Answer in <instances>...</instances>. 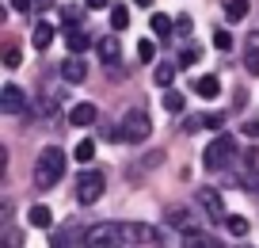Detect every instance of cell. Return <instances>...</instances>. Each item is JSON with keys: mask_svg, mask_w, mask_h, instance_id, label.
Returning <instances> with one entry per match:
<instances>
[{"mask_svg": "<svg viewBox=\"0 0 259 248\" xmlns=\"http://www.w3.org/2000/svg\"><path fill=\"white\" fill-rule=\"evenodd\" d=\"M61 176H65V153L57 145H46L38 153V160H34V187L50 191L54 184H61Z\"/></svg>", "mask_w": 259, "mask_h": 248, "instance_id": "1", "label": "cell"}, {"mask_svg": "<svg viewBox=\"0 0 259 248\" xmlns=\"http://www.w3.org/2000/svg\"><path fill=\"white\" fill-rule=\"evenodd\" d=\"M236 137L233 134H218L210 145H206V153H202V168L206 172H225L229 164H236Z\"/></svg>", "mask_w": 259, "mask_h": 248, "instance_id": "2", "label": "cell"}, {"mask_svg": "<svg viewBox=\"0 0 259 248\" xmlns=\"http://www.w3.org/2000/svg\"><path fill=\"white\" fill-rule=\"evenodd\" d=\"M149 134H153V119H149V111L134 107V111H126V115H122V141L141 145Z\"/></svg>", "mask_w": 259, "mask_h": 248, "instance_id": "3", "label": "cell"}, {"mask_svg": "<svg viewBox=\"0 0 259 248\" xmlns=\"http://www.w3.org/2000/svg\"><path fill=\"white\" fill-rule=\"evenodd\" d=\"M122 244H126L122 240V225H114V222H99L84 233V248H122Z\"/></svg>", "mask_w": 259, "mask_h": 248, "instance_id": "4", "label": "cell"}, {"mask_svg": "<svg viewBox=\"0 0 259 248\" xmlns=\"http://www.w3.org/2000/svg\"><path fill=\"white\" fill-rule=\"evenodd\" d=\"M103 187H107L103 172H99V168H84L80 176H76V199H80L84 206H92V202L103 199Z\"/></svg>", "mask_w": 259, "mask_h": 248, "instance_id": "5", "label": "cell"}, {"mask_svg": "<svg viewBox=\"0 0 259 248\" xmlns=\"http://www.w3.org/2000/svg\"><path fill=\"white\" fill-rule=\"evenodd\" d=\"M122 240H126V244H138V248H145V244L164 248L160 233H156L153 225H145V222H122Z\"/></svg>", "mask_w": 259, "mask_h": 248, "instance_id": "6", "label": "cell"}, {"mask_svg": "<svg viewBox=\"0 0 259 248\" xmlns=\"http://www.w3.org/2000/svg\"><path fill=\"white\" fill-rule=\"evenodd\" d=\"M0 111L4 115H23L27 111V92L19 84H4L0 88Z\"/></svg>", "mask_w": 259, "mask_h": 248, "instance_id": "7", "label": "cell"}, {"mask_svg": "<svg viewBox=\"0 0 259 248\" xmlns=\"http://www.w3.org/2000/svg\"><path fill=\"white\" fill-rule=\"evenodd\" d=\"M198 206H202L206 214L213 218V222H225V218H229V210H225V199H221V195L213 191V187H202V191H198Z\"/></svg>", "mask_w": 259, "mask_h": 248, "instance_id": "8", "label": "cell"}, {"mask_svg": "<svg viewBox=\"0 0 259 248\" xmlns=\"http://www.w3.org/2000/svg\"><path fill=\"white\" fill-rule=\"evenodd\" d=\"M244 65H248L251 77H259V31L244 34Z\"/></svg>", "mask_w": 259, "mask_h": 248, "instance_id": "9", "label": "cell"}, {"mask_svg": "<svg viewBox=\"0 0 259 248\" xmlns=\"http://www.w3.org/2000/svg\"><path fill=\"white\" fill-rule=\"evenodd\" d=\"M84 77H88V65L80 61V54H73L69 61H61V80H69V84H80Z\"/></svg>", "mask_w": 259, "mask_h": 248, "instance_id": "10", "label": "cell"}, {"mask_svg": "<svg viewBox=\"0 0 259 248\" xmlns=\"http://www.w3.org/2000/svg\"><path fill=\"white\" fill-rule=\"evenodd\" d=\"M96 50H99V57H103L107 65H114L122 57V42H118V34H107V39H99L96 42Z\"/></svg>", "mask_w": 259, "mask_h": 248, "instance_id": "11", "label": "cell"}, {"mask_svg": "<svg viewBox=\"0 0 259 248\" xmlns=\"http://www.w3.org/2000/svg\"><path fill=\"white\" fill-rule=\"evenodd\" d=\"M96 119H99L96 103H73V111H69V122H73V126H92Z\"/></svg>", "mask_w": 259, "mask_h": 248, "instance_id": "12", "label": "cell"}, {"mask_svg": "<svg viewBox=\"0 0 259 248\" xmlns=\"http://www.w3.org/2000/svg\"><path fill=\"white\" fill-rule=\"evenodd\" d=\"M194 92H198L202 99H218L221 96V80L218 77H198L194 80Z\"/></svg>", "mask_w": 259, "mask_h": 248, "instance_id": "13", "label": "cell"}, {"mask_svg": "<svg viewBox=\"0 0 259 248\" xmlns=\"http://www.w3.org/2000/svg\"><path fill=\"white\" fill-rule=\"evenodd\" d=\"M65 42H69V50H73V54H84V50L92 46V34L80 31V27H73V31H65Z\"/></svg>", "mask_w": 259, "mask_h": 248, "instance_id": "14", "label": "cell"}, {"mask_svg": "<svg viewBox=\"0 0 259 248\" xmlns=\"http://www.w3.org/2000/svg\"><path fill=\"white\" fill-rule=\"evenodd\" d=\"M31 42H34V50H50V42H54V27H50L46 19H38V23H34Z\"/></svg>", "mask_w": 259, "mask_h": 248, "instance_id": "15", "label": "cell"}, {"mask_svg": "<svg viewBox=\"0 0 259 248\" xmlns=\"http://www.w3.org/2000/svg\"><path fill=\"white\" fill-rule=\"evenodd\" d=\"M176 73H179V61H164V65H156V69H153V80L160 84V88H171Z\"/></svg>", "mask_w": 259, "mask_h": 248, "instance_id": "16", "label": "cell"}, {"mask_svg": "<svg viewBox=\"0 0 259 248\" xmlns=\"http://www.w3.org/2000/svg\"><path fill=\"white\" fill-rule=\"evenodd\" d=\"M248 12H251L248 0H225V19H229V23H240Z\"/></svg>", "mask_w": 259, "mask_h": 248, "instance_id": "17", "label": "cell"}, {"mask_svg": "<svg viewBox=\"0 0 259 248\" xmlns=\"http://www.w3.org/2000/svg\"><path fill=\"white\" fill-rule=\"evenodd\" d=\"M168 225H176V229H183V233H191L194 229V218H191V210H168Z\"/></svg>", "mask_w": 259, "mask_h": 248, "instance_id": "18", "label": "cell"}, {"mask_svg": "<svg viewBox=\"0 0 259 248\" xmlns=\"http://www.w3.org/2000/svg\"><path fill=\"white\" fill-rule=\"evenodd\" d=\"M149 27H153V31L160 34V39H168V34H171V27H176V19H171V16H164V12H153Z\"/></svg>", "mask_w": 259, "mask_h": 248, "instance_id": "19", "label": "cell"}, {"mask_svg": "<svg viewBox=\"0 0 259 248\" xmlns=\"http://www.w3.org/2000/svg\"><path fill=\"white\" fill-rule=\"evenodd\" d=\"M50 222H54V214H50V206H31V225L34 229H50Z\"/></svg>", "mask_w": 259, "mask_h": 248, "instance_id": "20", "label": "cell"}, {"mask_svg": "<svg viewBox=\"0 0 259 248\" xmlns=\"http://www.w3.org/2000/svg\"><path fill=\"white\" fill-rule=\"evenodd\" d=\"M187 107V99H183V92H171V88H164V111H171V115H179Z\"/></svg>", "mask_w": 259, "mask_h": 248, "instance_id": "21", "label": "cell"}, {"mask_svg": "<svg viewBox=\"0 0 259 248\" xmlns=\"http://www.w3.org/2000/svg\"><path fill=\"white\" fill-rule=\"evenodd\" d=\"M225 225H229V233H233V237H248V229H251V222H248V218H240V214H229Z\"/></svg>", "mask_w": 259, "mask_h": 248, "instance_id": "22", "label": "cell"}, {"mask_svg": "<svg viewBox=\"0 0 259 248\" xmlns=\"http://www.w3.org/2000/svg\"><path fill=\"white\" fill-rule=\"evenodd\" d=\"M111 27H114V31H126V27H130V8L114 4V8H111Z\"/></svg>", "mask_w": 259, "mask_h": 248, "instance_id": "23", "label": "cell"}, {"mask_svg": "<svg viewBox=\"0 0 259 248\" xmlns=\"http://www.w3.org/2000/svg\"><path fill=\"white\" fill-rule=\"evenodd\" d=\"M76 160H80V164H92V157H96V141H92V137H84L80 145H76V153H73Z\"/></svg>", "mask_w": 259, "mask_h": 248, "instance_id": "24", "label": "cell"}, {"mask_svg": "<svg viewBox=\"0 0 259 248\" xmlns=\"http://www.w3.org/2000/svg\"><path fill=\"white\" fill-rule=\"evenodd\" d=\"M206 240H210V237H206L202 229H191V233H183V244H179V248H206Z\"/></svg>", "mask_w": 259, "mask_h": 248, "instance_id": "25", "label": "cell"}, {"mask_svg": "<svg viewBox=\"0 0 259 248\" xmlns=\"http://www.w3.org/2000/svg\"><path fill=\"white\" fill-rule=\"evenodd\" d=\"M73 244H76V233H73V229L54 233V240H50V248H73Z\"/></svg>", "mask_w": 259, "mask_h": 248, "instance_id": "26", "label": "cell"}, {"mask_svg": "<svg viewBox=\"0 0 259 248\" xmlns=\"http://www.w3.org/2000/svg\"><path fill=\"white\" fill-rule=\"evenodd\" d=\"M19 65H23L19 46H4V69H19Z\"/></svg>", "mask_w": 259, "mask_h": 248, "instance_id": "27", "label": "cell"}, {"mask_svg": "<svg viewBox=\"0 0 259 248\" xmlns=\"http://www.w3.org/2000/svg\"><path fill=\"white\" fill-rule=\"evenodd\" d=\"M138 57H141V61H156V46H153V39H141V42H138Z\"/></svg>", "mask_w": 259, "mask_h": 248, "instance_id": "28", "label": "cell"}, {"mask_svg": "<svg viewBox=\"0 0 259 248\" xmlns=\"http://www.w3.org/2000/svg\"><path fill=\"white\" fill-rule=\"evenodd\" d=\"M4 248H23V233L8 225V229H4Z\"/></svg>", "mask_w": 259, "mask_h": 248, "instance_id": "29", "label": "cell"}, {"mask_svg": "<svg viewBox=\"0 0 259 248\" xmlns=\"http://www.w3.org/2000/svg\"><path fill=\"white\" fill-rule=\"evenodd\" d=\"M61 19H65V31L80 27V8H65V12H61Z\"/></svg>", "mask_w": 259, "mask_h": 248, "instance_id": "30", "label": "cell"}, {"mask_svg": "<svg viewBox=\"0 0 259 248\" xmlns=\"http://www.w3.org/2000/svg\"><path fill=\"white\" fill-rule=\"evenodd\" d=\"M198 61V46H187L183 54H179V69H187V65H194Z\"/></svg>", "mask_w": 259, "mask_h": 248, "instance_id": "31", "label": "cell"}, {"mask_svg": "<svg viewBox=\"0 0 259 248\" xmlns=\"http://www.w3.org/2000/svg\"><path fill=\"white\" fill-rule=\"evenodd\" d=\"M213 46L218 50H233V34L229 31H213Z\"/></svg>", "mask_w": 259, "mask_h": 248, "instance_id": "32", "label": "cell"}, {"mask_svg": "<svg viewBox=\"0 0 259 248\" xmlns=\"http://www.w3.org/2000/svg\"><path fill=\"white\" fill-rule=\"evenodd\" d=\"M202 126L206 130H221L225 126V115H202Z\"/></svg>", "mask_w": 259, "mask_h": 248, "instance_id": "33", "label": "cell"}, {"mask_svg": "<svg viewBox=\"0 0 259 248\" xmlns=\"http://www.w3.org/2000/svg\"><path fill=\"white\" fill-rule=\"evenodd\" d=\"M191 27H194V19L187 16V12H179V16H176V31H179V34H187Z\"/></svg>", "mask_w": 259, "mask_h": 248, "instance_id": "34", "label": "cell"}, {"mask_svg": "<svg viewBox=\"0 0 259 248\" xmlns=\"http://www.w3.org/2000/svg\"><path fill=\"white\" fill-rule=\"evenodd\" d=\"M198 126H202V115H191V119L183 122V130H187V134H194V130H198Z\"/></svg>", "mask_w": 259, "mask_h": 248, "instance_id": "35", "label": "cell"}, {"mask_svg": "<svg viewBox=\"0 0 259 248\" xmlns=\"http://www.w3.org/2000/svg\"><path fill=\"white\" fill-rule=\"evenodd\" d=\"M34 0H12V12H31Z\"/></svg>", "mask_w": 259, "mask_h": 248, "instance_id": "36", "label": "cell"}, {"mask_svg": "<svg viewBox=\"0 0 259 248\" xmlns=\"http://www.w3.org/2000/svg\"><path fill=\"white\" fill-rule=\"evenodd\" d=\"M111 0H84V8H92V12H99V8H107Z\"/></svg>", "mask_w": 259, "mask_h": 248, "instance_id": "37", "label": "cell"}, {"mask_svg": "<svg viewBox=\"0 0 259 248\" xmlns=\"http://www.w3.org/2000/svg\"><path fill=\"white\" fill-rule=\"evenodd\" d=\"M244 134H248V137H255V134H259V122H244Z\"/></svg>", "mask_w": 259, "mask_h": 248, "instance_id": "38", "label": "cell"}, {"mask_svg": "<svg viewBox=\"0 0 259 248\" xmlns=\"http://www.w3.org/2000/svg\"><path fill=\"white\" fill-rule=\"evenodd\" d=\"M50 4H54V0H34V12H46Z\"/></svg>", "mask_w": 259, "mask_h": 248, "instance_id": "39", "label": "cell"}, {"mask_svg": "<svg viewBox=\"0 0 259 248\" xmlns=\"http://www.w3.org/2000/svg\"><path fill=\"white\" fill-rule=\"evenodd\" d=\"M248 191H255V195H259V172H255V176H251V184H248Z\"/></svg>", "mask_w": 259, "mask_h": 248, "instance_id": "40", "label": "cell"}, {"mask_svg": "<svg viewBox=\"0 0 259 248\" xmlns=\"http://www.w3.org/2000/svg\"><path fill=\"white\" fill-rule=\"evenodd\" d=\"M206 248H225V244H221V240H213V237H210V240H206Z\"/></svg>", "mask_w": 259, "mask_h": 248, "instance_id": "41", "label": "cell"}, {"mask_svg": "<svg viewBox=\"0 0 259 248\" xmlns=\"http://www.w3.org/2000/svg\"><path fill=\"white\" fill-rule=\"evenodd\" d=\"M134 4H141V8H153V0H134Z\"/></svg>", "mask_w": 259, "mask_h": 248, "instance_id": "42", "label": "cell"}]
</instances>
